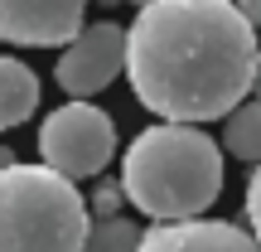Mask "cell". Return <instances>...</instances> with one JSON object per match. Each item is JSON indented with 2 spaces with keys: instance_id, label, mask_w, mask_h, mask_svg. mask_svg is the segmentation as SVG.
<instances>
[{
  "instance_id": "cell-1",
  "label": "cell",
  "mask_w": 261,
  "mask_h": 252,
  "mask_svg": "<svg viewBox=\"0 0 261 252\" xmlns=\"http://www.w3.org/2000/svg\"><path fill=\"white\" fill-rule=\"evenodd\" d=\"M256 58V29L232 0H150L126 29L121 73L160 122L198 126L242 107Z\"/></svg>"
},
{
  "instance_id": "cell-2",
  "label": "cell",
  "mask_w": 261,
  "mask_h": 252,
  "mask_svg": "<svg viewBox=\"0 0 261 252\" xmlns=\"http://www.w3.org/2000/svg\"><path fill=\"white\" fill-rule=\"evenodd\" d=\"M121 194L155 223H189L223 194V150L198 126H145L126 146Z\"/></svg>"
},
{
  "instance_id": "cell-3",
  "label": "cell",
  "mask_w": 261,
  "mask_h": 252,
  "mask_svg": "<svg viewBox=\"0 0 261 252\" xmlns=\"http://www.w3.org/2000/svg\"><path fill=\"white\" fill-rule=\"evenodd\" d=\"M87 199L48 165L0 170V252H83Z\"/></svg>"
},
{
  "instance_id": "cell-4",
  "label": "cell",
  "mask_w": 261,
  "mask_h": 252,
  "mask_svg": "<svg viewBox=\"0 0 261 252\" xmlns=\"http://www.w3.org/2000/svg\"><path fill=\"white\" fill-rule=\"evenodd\" d=\"M39 155L63 179H97L116 155V126L92 102H63L39 126Z\"/></svg>"
},
{
  "instance_id": "cell-5",
  "label": "cell",
  "mask_w": 261,
  "mask_h": 252,
  "mask_svg": "<svg viewBox=\"0 0 261 252\" xmlns=\"http://www.w3.org/2000/svg\"><path fill=\"white\" fill-rule=\"evenodd\" d=\"M121 63H126V29L112 25V19H97V25L77 29L73 44H63L54 78L73 102H87L121 73Z\"/></svg>"
},
{
  "instance_id": "cell-6",
  "label": "cell",
  "mask_w": 261,
  "mask_h": 252,
  "mask_svg": "<svg viewBox=\"0 0 261 252\" xmlns=\"http://www.w3.org/2000/svg\"><path fill=\"white\" fill-rule=\"evenodd\" d=\"M87 0H0V39L24 49L73 44Z\"/></svg>"
},
{
  "instance_id": "cell-7",
  "label": "cell",
  "mask_w": 261,
  "mask_h": 252,
  "mask_svg": "<svg viewBox=\"0 0 261 252\" xmlns=\"http://www.w3.org/2000/svg\"><path fill=\"white\" fill-rule=\"evenodd\" d=\"M136 252H256L252 233L223 218H189V223H155L140 233Z\"/></svg>"
},
{
  "instance_id": "cell-8",
  "label": "cell",
  "mask_w": 261,
  "mask_h": 252,
  "mask_svg": "<svg viewBox=\"0 0 261 252\" xmlns=\"http://www.w3.org/2000/svg\"><path fill=\"white\" fill-rule=\"evenodd\" d=\"M39 107V73L19 58L0 54V131L29 122Z\"/></svg>"
},
{
  "instance_id": "cell-9",
  "label": "cell",
  "mask_w": 261,
  "mask_h": 252,
  "mask_svg": "<svg viewBox=\"0 0 261 252\" xmlns=\"http://www.w3.org/2000/svg\"><path fill=\"white\" fill-rule=\"evenodd\" d=\"M223 146L232 150L237 160H261V102H242V107H232V112L223 117Z\"/></svg>"
},
{
  "instance_id": "cell-10",
  "label": "cell",
  "mask_w": 261,
  "mask_h": 252,
  "mask_svg": "<svg viewBox=\"0 0 261 252\" xmlns=\"http://www.w3.org/2000/svg\"><path fill=\"white\" fill-rule=\"evenodd\" d=\"M140 247V223L130 218H97L87 223V238H83V252H136Z\"/></svg>"
},
{
  "instance_id": "cell-11",
  "label": "cell",
  "mask_w": 261,
  "mask_h": 252,
  "mask_svg": "<svg viewBox=\"0 0 261 252\" xmlns=\"http://www.w3.org/2000/svg\"><path fill=\"white\" fill-rule=\"evenodd\" d=\"M247 223H252V243L261 252V160H256L252 179H247Z\"/></svg>"
},
{
  "instance_id": "cell-12",
  "label": "cell",
  "mask_w": 261,
  "mask_h": 252,
  "mask_svg": "<svg viewBox=\"0 0 261 252\" xmlns=\"http://www.w3.org/2000/svg\"><path fill=\"white\" fill-rule=\"evenodd\" d=\"M121 185H112V179H102L97 185V194H92V204L87 209H97V218H116V209H121Z\"/></svg>"
},
{
  "instance_id": "cell-13",
  "label": "cell",
  "mask_w": 261,
  "mask_h": 252,
  "mask_svg": "<svg viewBox=\"0 0 261 252\" xmlns=\"http://www.w3.org/2000/svg\"><path fill=\"white\" fill-rule=\"evenodd\" d=\"M237 10H242V19L252 29H261V0H237Z\"/></svg>"
},
{
  "instance_id": "cell-14",
  "label": "cell",
  "mask_w": 261,
  "mask_h": 252,
  "mask_svg": "<svg viewBox=\"0 0 261 252\" xmlns=\"http://www.w3.org/2000/svg\"><path fill=\"white\" fill-rule=\"evenodd\" d=\"M252 102H261V58H256V73H252Z\"/></svg>"
},
{
  "instance_id": "cell-15",
  "label": "cell",
  "mask_w": 261,
  "mask_h": 252,
  "mask_svg": "<svg viewBox=\"0 0 261 252\" xmlns=\"http://www.w3.org/2000/svg\"><path fill=\"white\" fill-rule=\"evenodd\" d=\"M5 165H15V150H5V146H0V170H5Z\"/></svg>"
},
{
  "instance_id": "cell-16",
  "label": "cell",
  "mask_w": 261,
  "mask_h": 252,
  "mask_svg": "<svg viewBox=\"0 0 261 252\" xmlns=\"http://www.w3.org/2000/svg\"><path fill=\"white\" fill-rule=\"evenodd\" d=\"M130 5H150V0H130Z\"/></svg>"
}]
</instances>
